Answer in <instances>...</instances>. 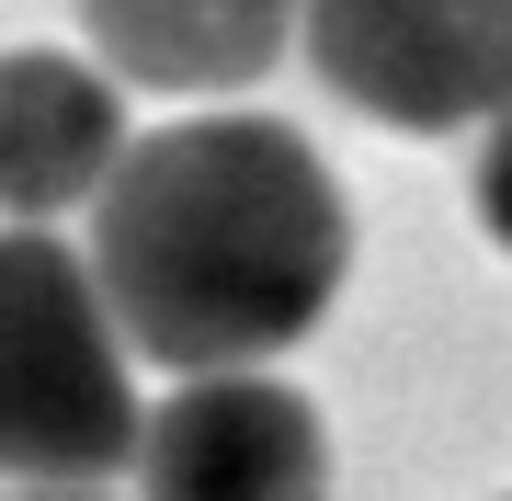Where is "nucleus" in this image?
Segmentation results:
<instances>
[{
    "label": "nucleus",
    "mask_w": 512,
    "mask_h": 501,
    "mask_svg": "<svg viewBox=\"0 0 512 501\" xmlns=\"http://www.w3.org/2000/svg\"><path fill=\"white\" fill-rule=\"evenodd\" d=\"M92 285L126 353L171 376L274 365L353 274V205L285 114H183L126 137L92 194Z\"/></svg>",
    "instance_id": "f257e3e1"
},
{
    "label": "nucleus",
    "mask_w": 512,
    "mask_h": 501,
    "mask_svg": "<svg viewBox=\"0 0 512 501\" xmlns=\"http://www.w3.org/2000/svg\"><path fill=\"white\" fill-rule=\"evenodd\" d=\"M137 501H330V422L274 365H205L137 410Z\"/></svg>",
    "instance_id": "20e7f679"
},
{
    "label": "nucleus",
    "mask_w": 512,
    "mask_h": 501,
    "mask_svg": "<svg viewBox=\"0 0 512 501\" xmlns=\"http://www.w3.org/2000/svg\"><path fill=\"white\" fill-rule=\"evenodd\" d=\"M126 160V80L69 46H0V228H57Z\"/></svg>",
    "instance_id": "39448f33"
},
{
    "label": "nucleus",
    "mask_w": 512,
    "mask_h": 501,
    "mask_svg": "<svg viewBox=\"0 0 512 501\" xmlns=\"http://www.w3.org/2000/svg\"><path fill=\"white\" fill-rule=\"evenodd\" d=\"M137 456V376L92 262L0 228V490H103Z\"/></svg>",
    "instance_id": "f03ea898"
},
{
    "label": "nucleus",
    "mask_w": 512,
    "mask_h": 501,
    "mask_svg": "<svg viewBox=\"0 0 512 501\" xmlns=\"http://www.w3.org/2000/svg\"><path fill=\"white\" fill-rule=\"evenodd\" d=\"M0 501H103V490H0Z\"/></svg>",
    "instance_id": "6e6552de"
},
{
    "label": "nucleus",
    "mask_w": 512,
    "mask_h": 501,
    "mask_svg": "<svg viewBox=\"0 0 512 501\" xmlns=\"http://www.w3.org/2000/svg\"><path fill=\"white\" fill-rule=\"evenodd\" d=\"M296 46L387 137H456L512 103V0H296Z\"/></svg>",
    "instance_id": "7ed1b4c3"
},
{
    "label": "nucleus",
    "mask_w": 512,
    "mask_h": 501,
    "mask_svg": "<svg viewBox=\"0 0 512 501\" xmlns=\"http://www.w3.org/2000/svg\"><path fill=\"white\" fill-rule=\"evenodd\" d=\"M501 501H512V490H501Z\"/></svg>",
    "instance_id": "1a4fd4ad"
},
{
    "label": "nucleus",
    "mask_w": 512,
    "mask_h": 501,
    "mask_svg": "<svg viewBox=\"0 0 512 501\" xmlns=\"http://www.w3.org/2000/svg\"><path fill=\"white\" fill-rule=\"evenodd\" d=\"M467 194H478V228L512 251V103L478 126V171H467Z\"/></svg>",
    "instance_id": "0eeeda50"
},
{
    "label": "nucleus",
    "mask_w": 512,
    "mask_h": 501,
    "mask_svg": "<svg viewBox=\"0 0 512 501\" xmlns=\"http://www.w3.org/2000/svg\"><path fill=\"white\" fill-rule=\"evenodd\" d=\"M80 35L137 92L217 103V92H251L296 46V0H80Z\"/></svg>",
    "instance_id": "423d86ee"
}]
</instances>
